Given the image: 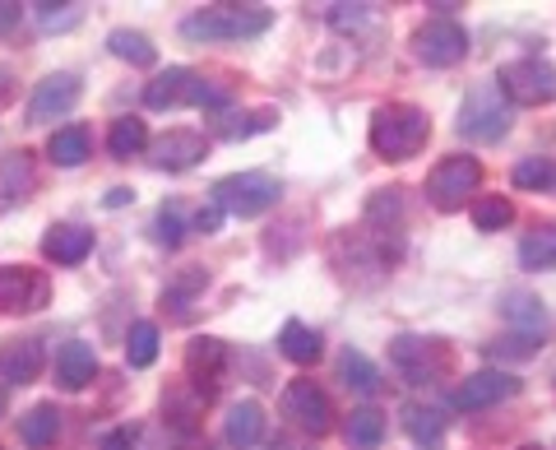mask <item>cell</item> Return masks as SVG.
<instances>
[{"label":"cell","mask_w":556,"mask_h":450,"mask_svg":"<svg viewBox=\"0 0 556 450\" xmlns=\"http://www.w3.org/2000/svg\"><path fill=\"white\" fill-rule=\"evenodd\" d=\"M427 140H431V121L422 108H413V102H386V108H376L371 149L380 159H390V163L417 159V153L427 149Z\"/></svg>","instance_id":"6da1fadb"},{"label":"cell","mask_w":556,"mask_h":450,"mask_svg":"<svg viewBox=\"0 0 556 450\" xmlns=\"http://www.w3.org/2000/svg\"><path fill=\"white\" fill-rule=\"evenodd\" d=\"M274 14L265 5H208L200 14L181 20V38L190 42H241V38H260L269 33Z\"/></svg>","instance_id":"7a4b0ae2"},{"label":"cell","mask_w":556,"mask_h":450,"mask_svg":"<svg viewBox=\"0 0 556 450\" xmlns=\"http://www.w3.org/2000/svg\"><path fill=\"white\" fill-rule=\"evenodd\" d=\"M510 121H515V108L496 84H478V89H468L459 102V135H468V140H478V145L506 140Z\"/></svg>","instance_id":"3957f363"},{"label":"cell","mask_w":556,"mask_h":450,"mask_svg":"<svg viewBox=\"0 0 556 450\" xmlns=\"http://www.w3.org/2000/svg\"><path fill=\"white\" fill-rule=\"evenodd\" d=\"M496 89L519 108H547V102H556V65L543 57H519L501 65Z\"/></svg>","instance_id":"277c9868"},{"label":"cell","mask_w":556,"mask_h":450,"mask_svg":"<svg viewBox=\"0 0 556 450\" xmlns=\"http://www.w3.org/2000/svg\"><path fill=\"white\" fill-rule=\"evenodd\" d=\"M214 204L232 218H255L278 204V182L269 172H232L214 186Z\"/></svg>","instance_id":"5b68a950"},{"label":"cell","mask_w":556,"mask_h":450,"mask_svg":"<svg viewBox=\"0 0 556 450\" xmlns=\"http://www.w3.org/2000/svg\"><path fill=\"white\" fill-rule=\"evenodd\" d=\"M478 182H482V163L468 159V153H450V159H441L437 167H431L427 200L437 204L441 214H455V210H464V200L478 190Z\"/></svg>","instance_id":"8992f818"},{"label":"cell","mask_w":556,"mask_h":450,"mask_svg":"<svg viewBox=\"0 0 556 450\" xmlns=\"http://www.w3.org/2000/svg\"><path fill=\"white\" fill-rule=\"evenodd\" d=\"M390 362L404 372L413 386H431L437 376L450 372V349L441 339H417V335H399L390 343Z\"/></svg>","instance_id":"52a82bcc"},{"label":"cell","mask_w":556,"mask_h":450,"mask_svg":"<svg viewBox=\"0 0 556 450\" xmlns=\"http://www.w3.org/2000/svg\"><path fill=\"white\" fill-rule=\"evenodd\" d=\"M283 418L292 427H302L306 437H325L329 427H334V404H329V395L316 386V380H292L283 390Z\"/></svg>","instance_id":"ba28073f"},{"label":"cell","mask_w":556,"mask_h":450,"mask_svg":"<svg viewBox=\"0 0 556 450\" xmlns=\"http://www.w3.org/2000/svg\"><path fill=\"white\" fill-rule=\"evenodd\" d=\"M413 57L422 65H437V71L459 65L468 57V33L455 20H427L422 28L413 33Z\"/></svg>","instance_id":"9c48e42d"},{"label":"cell","mask_w":556,"mask_h":450,"mask_svg":"<svg viewBox=\"0 0 556 450\" xmlns=\"http://www.w3.org/2000/svg\"><path fill=\"white\" fill-rule=\"evenodd\" d=\"M223 372H228V349H223V339H190V349H186V380L195 386L200 400H214Z\"/></svg>","instance_id":"30bf717a"},{"label":"cell","mask_w":556,"mask_h":450,"mask_svg":"<svg viewBox=\"0 0 556 450\" xmlns=\"http://www.w3.org/2000/svg\"><path fill=\"white\" fill-rule=\"evenodd\" d=\"M47 274L24 265H0V311H38L47 307Z\"/></svg>","instance_id":"8fae6325"},{"label":"cell","mask_w":556,"mask_h":450,"mask_svg":"<svg viewBox=\"0 0 556 450\" xmlns=\"http://www.w3.org/2000/svg\"><path fill=\"white\" fill-rule=\"evenodd\" d=\"M79 102V79L61 71V75H47L38 89H33V102H28V126H47V121L65 116L70 108Z\"/></svg>","instance_id":"7c38bea8"},{"label":"cell","mask_w":556,"mask_h":450,"mask_svg":"<svg viewBox=\"0 0 556 450\" xmlns=\"http://www.w3.org/2000/svg\"><path fill=\"white\" fill-rule=\"evenodd\" d=\"M519 390V380L510 372H473V376H464V386L455 390V409L464 413H482V409H492L501 400H510V395Z\"/></svg>","instance_id":"4fadbf2b"},{"label":"cell","mask_w":556,"mask_h":450,"mask_svg":"<svg viewBox=\"0 0 556 450\" xmlns=\"http://www.w3.org/2000/svg\"><path fill=\"white\" fill-rule=\"evenodd\" d=\"M204 135L195 130H167L163 140H153L149 145V163L153 167H163V172H186V167H195L204 159Z\"/></svg>","instance_id":"5bb4252c"},{"label":"cell","mask_w":556,"mask_h":450,"mask_svg":"<svg viewBox=\"0 0 556 450\" xmlns=\"http://www.w3.org/2000/svg\"><path fill=\"white\" fill-rule=\"evenodd\" d=\"M93 376H98L93 343H84V339L61 343V353H56V380L61 386L65 390H84V386H93Z\"/></svg>","instance_id":"9a60e30c"},{"label":"cell","mask_w":556,"mask_h":450,"mask_svg":"<svg viewBox=\"0 0 556 450\" xmlns=\"http://www.w3.org/2000/svg\"><path fill=\"white\" fill-rule=\"evenodd\" d=\"M89 251H93V233L79 228V223H56V228H47V237H42V255L56 265H79Z\"/></svg>","instance_id":"2e32d148"},{"label":"cell","mask_w":556,"mask_h":450,"mask_svg":"<svg viewBox=\"0 0 556 450\" xmlns=\"http://www.w3.org/2000/svg\"><path fill=\"white\" fill-rule=\"evenodd\" d=\"M38 372H42V343L38 339H14L0 349V380L28 386V380H38Z\"/></svg>","instance_id":"e0dca14e"},{"label":"cell","mask_w":556,"mask_h":450,"mask_svg":"<svg viewBox=\"0 0 556 450\" xmlns=\"http://www.w3.org/2000/svg\"><path fill=\"white\" fill-rule=\"evenodd\" d=\"M260 437H265V409L255 400H241L228 409V418H223V441L232 450H251Z\"/></svg>","instance_id":"ac0fdd59"},{"label":"cell","mask_w":556,"mask_h":450,"mask_svg":"<svg viewBox=\"0 0 556 450\" xmlns=\"http://www.w3.org/2000/svg\"><path fill=\"white\" fill-rule=\"evenodd\" d=\"M190 84H195V75H190V71H181V65H172V71L153 75V79L144 84V102H149L153 112H163V108H177V102H186V98H190Z\"/></svg>","instance_id":"d6986e66"},{"label":"cell","mask_w":556,"mask_h":450,"mask_svg":"<svg viewBox=\"0 0 556 450\" xmlns=\"http://www.w3.org/2000/svg\"><path fill=\"white\" fill-rule=\"evenodd\" d=\"M89 130L84 126H61V130H51V140H47V159L56 163V167H79L84 159H89Z\"/></svg>","instance_id":"ffe728a7"},{"label":"cell","mask_w":556,"mask_h":450,"mask_svg":"<svg viewBox=\"0 0 556 450\" xmlns=\"http://www.w3.org/2000/svg\"><path fill=\"white\" fill-rule=\"evenodd\" d=\"M33 153H10L5 163H0V204H14V200H28V190H33Z\"/></svg>","instance_id":"44dd1931"},{"label":"cell","mask_w":556,"mask_h":450,"mask_svg":"<svg viewBox=\"0 0 556 450\" xmlns=\"http://www.w3.org/2000/svg\"><path fill=\"white\" fill-rule=\"evenodd\" d=\"M320 335L311 330V325H302V321H288L283 330H278V353H283L288 362H298V367H306V362H316L320 358Z\"/></svg>","instance_id":"7402d4cb"},{"label":"cell","mask_w":556,"mask_h":450,"mask_svg":"<svg viewBox=\"0 0 556 450\" xmlns=\"http://www.w3.org/2000/svg\"><path fill=\"white\" fill-rule=\"evenodd\" d=\"M20 437H24V446H33V450L51 446V441L61 437V409H56V404H38V409H28L24 418H20Z\"/></svg>","instance_id":"603a6c76"},{"label":"cell","mask_w":556,"mask_h":450,"mask_svg":"<svg viewBox=\"0 0 556 450\" xmlns=\"http://www.w3.org/2000/svg\"><path fill=\"white\" fill-rule=\"evenodd\" d=\"M343 437L353 450H376L380 437H386V413L380 409H353L343 423Z\"/></svg>","instance_id":"cb8c5ba5"},{"label":"cell","mask_w":556,"mask_h":450,"mask_svg":"<svg viewBox=\"0 0 556 450\" xmlns=\"http://www.w3.org/2000/svg\"><path fill=\"white\" fill-rule=\"evenodd\" d=\"M149 149V126L139 116H121L112 121V135H108V153L112 159H139Z\"/></svg>","instance_id":"d4e9b609"},{"label":"cell","mask_w":556,"mask_h":450,"mask_svg":"<svg viewBox=\"0 0 556 450\" xmlns=\"http://www.w3.org/2000/svg\"><path fill=\"white\" fill-rule=\"evenodd\" d=\"M519 265L525 270H556V223H543V228H533L525 241H519Z\"/></svg>","instance_id":"484cf974"},{"label":"cell","mask_w":556,"mask_h":450,"mask_svg":"<svg viewBox=\"0 0 556 450\" xmlns=\"http://www.w3.org/2000/svg\"><path fill=\"white\" fill-rule=\"evenodd\" d=\"M404 432L417 446H437L445 437V418L431 404H404Z\"/></svg>","instance_id":"4316f807"},{"label":"cell","mask_w":556,"mask_h":450,"mask_svg":"<svg viewBox=\"0 0 556 450\" xmlns=\"http://www.w3.org/2000/svg\"><path fill=\"white\" fill-rule=\"evenodd\" d=\"M339 376H343V386L357 390V395H376V390H380L376 362H371L367 353H357V349H348V353L339 358Z\"/></svg>","instance_id":"83f0119b"},{"label":"cell","mask_w":556,"mask_h":450,"mask_svg":"<svg viewBox=\"0 0 556 450\" xmlns=\"http://www.w3.org/2000/svg\"><path fill=\"white\" fill-rule=\"evenodd\" d=\"M108 47H112V57H121V61H130V65H153V42L144 38V33H135V28H116L112 38H108Z\"/></svg>","instance_id":"f1b7e54d"},{"label":"cell","mask_w":556,"mask_h":450,"mask_svg":"<svg viewBox=\"0 0 556 450\" xmlns=\"http://www.w3.org/2000/svg\"><path fill=\"white\" fill-rule=\"evenodd\" d=\"M153 358H159V325H153V321L130 325L126 362H130V367H153Z\"/></svg>","instance_id":"f546056e"},{"label":"cell","mask_w":556,"mask_h":450,"mask_svg":"<svg viewBox=\"0 0 556 450\" xmlns=\"http://www.w3.org/2000/svg\"><path fill=\"white\" fill-rule=\"evenodd\" d=\"M204 284H208V274H204V270H181L177 279H172V284L163 288V307H172L177 316H186L190 298H195V292H200Z\"/></svg>","instance_id":"4dcf8cb0"},{"label":"cell","mask_w":556,"mask_h":450,"mask_svg":"<svg viewBox=\"0 0 556 450\" xmlns=\"http://www.w3.org/2000/svg\"><path fill=\"white\" fill-rule=\"evenodd\" d=\"M510 218H515V204L506 196H486V200L473 204L478 233H501V228H510Z\"/></svg>","instance_id":"1f68e13d"},{"label":"cell","mask_w":556,"mask_h":450,"mask_svg":"<svg viewBox=\"0 0 556 450\" xmlns=\"http://www.w3.org/2000/svg\"><path fill=\"white\" fill-rule=\"evenodd\" d=\"M510 177L519 190H547L556 182V163L552 159H525V163H515Z\"/></svg>","instance_id":"d6a6232c"},{"label":"cell","mask_w":556,"mask_h":450,"mask_svg":"<svg viewBox=\"0 0 556 450\" xmlns=\"http://www.w3.org/2000/svg\"><path fill=\"white\" fill-rule=\"evenodd\" d=\"M153 237H159L163 247H181V237H186V214H181L177 200L159 210V218H153Z\"/></svg>","instance_id":"836d02e7"},{"label":"cell","mask_w":556,"mask_h":450,"mask_svg":"<svg viewBox=\"0 0 556 450\" xmlns=\"http://www.w3.org/2000/svg\"><path fill=\"white\" fill-rule=\"evenodd\" d=\"M274 126V112L260 108V112H247V116H228L223 121V140H247V135H260Z\"/></svg>","instance_id":"e575fe53"},{"label":"cell","mask_w":556,"mask_h":450,"mask_svg":"<svg viewBox=\"0 0 556 450\" xmlns=\"http://www.w3.org/2000/svg\"><path fill=\"white\" fill-rule=\"evenodd\" d=\"M33 14H38V24L47 33H65V28H75L84 20V10L79 5H28Z\"/></svg>","instance_id":"d590c367"},{"label":"cell","mask_w":556,"mask_h":450,"mask_svg":"<svg viewBox=\"0 0 556 450\" xmlns=\"http://www.w3.org/2000/svg\"><path fill=\"white\" fill-rule=\"evenodd\" d=\"M506 316H510L515 325H525L529 335H538V330H543V325H547V311H543V302H533V298H510Z\"/></svg>","instance_id":"8d00e7d4"},{"label":"cell","mask_w":556,"mask_h":450,"mask_svg":"<svg viewBox=\"0 0 556 450\" xmlns=\"http://www.w3.org/2000/svg\"><path fill=\"white\" fill-rule=\"evenodd\" d=\"M367 14H371V5H329V24L343 28V33H353V28L367 24Z\"/></svg>","instance_id":"74e56055"},{"label":"cell","mask_w":556,"mask_h":450,"mask_svg":"<svg viewBox=\"0 0 556 450\" xmlns=\"http://www.w3.org/2000/svg\"><path fill=\"white\" fill-rule=\"evenodd\" d=\"M186 102H195V108H223V102H228V93L214 89V84H204V79H195V84H190V98H186Z\"/></svg>","instance_id":"f35d334b"},{"label":"cell","mask_w":556,"mask_h":450,"mask_svg":"<svg viewBox=\"0 0 556 450\" xmlns=\"http://www.w3.org/2000/svg\"><path fill=\"white\" fill-rule=\"evenodd\" d=\"M102 450H135V432L130 427H116L102 437Z\"/></svg>","instance_id":"ab89813d"},{"label":"cell","mask_w":556,"mask_h":450,"mask_svg":"<svg viewBox=\"0 0 556 450\" xmlns=\"http://www.w3.org/2000/svg\"><path fill=\"white\" fill-rule=\"evenodd\" d=\"M20 0H0V38H5V33L14 28V24H20Z\"/></svg>","instance_id":"60d3db41"},{"label":"cell","mask_w":556,"mask_h":450,"mask_svg":"<svg viewBox=\"0 0 556 450\" xmlns=\"http://www.w3.org/2000/svg\"><path fill=\"white\" fill-rule=\"evenodd\" d=\"M218 223H223L218 204H214V210H200V214H195V233H218Z\"/></svg>","instance_id":"b9f144b4"},{"label":"cell","mask_w":556,"mask_h":450,"mask_svg":"<svg viewBox=\"0 0 556 450\" xmlns=\"http://www.w3.org/2000/svg\"><path fill=\"white\" fill-rule=\"evenodd\" d=\"M126 200H135V196H130V190H126V186H116V190H112V196H108V204H112V210H121V204H126Z\"/></svg>","instance_id":"7bdbcfd3"},{"label":"cell","mask_w":556,"mask_h":450,"mask_svg":"<svg viewBox=\"0 0 556 450\" xmlns=\"http://www.w3.org/2000/svg\"><path fill=\"white\" fill-rule=\"evenodd\" d=\"M269 450H302V446H298V441H283V437H278V441H274Z\"/></svg>","instance_id":"ee69618b"},{"label":"cell","mask_w":556,"mask_h":450,"mask_svg":"<svg viewBox=\"0 0 556 450\" xmlns=\"http://www.w3.org/2000/svg\"><path fill=\"white\" fill-rule=\"evenodd\" d=\"M0 413H5V400H0Z\"/></svg>","instance_id":"f6af8a7d"},{"label":"cell","mask_w":556,"mask_h":450,"mask_svg":"<svg viewBox=\"0 0 556 450\" xmlns=\"http://www.w3.org/2000/svg\"><path fill=\"white\" fill-rule=\"evenodd\" d=\"M195 450H208V446H195Z\"/></svg>","instance_id":"bcb514c9"},{"label":"cell","mask_w":556,"mask_h":450,"mask_svg":"<svg viewBox=\"0 0 556 450\" xmlns=\"http://www.w3.org/2000/svg\"><path fill=\"white\" fill-rule=\"evenodd\" d=\"M525 450H538V446H525Z\"/></svg>","instance_id":"7dc6e473"}]
</instances>
